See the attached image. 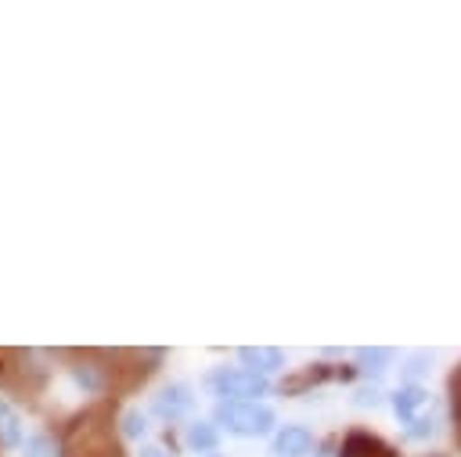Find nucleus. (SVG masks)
<instances>
[{
	"instance_id": "obj_1",
	"label": "nucleus",
	"mask_w": 461,
	"mask_h": 457,
	"mask_svg": "<svg viewBox=\"0 0 461 457\" xmlns=\"http://www.w3.org/2000/svg\"><path fill=\"white\" fill-rule=\"evenodd\" d=\"M209 389L220 396V403H256L270 392V381L249 367H216L209 374Z\"/></svg>"
},
{
	"instance_id": "obj_2",
	"label": "nucleus",
	"mask_w": 461,
	"mask_h": 457,
	"mask_svg": "<svg viewBox=\"0 0 461 457\" xmlns=\"http://www.w3.org/2000/svg\"><path fill=\"white\" fill-rule=\"evenodd\" d=\"M216 425H223L230 435H267L274 428V410L267 403H220Z\"/></svg>"
},
{
	"instance_id": "obj_3",
	"label": "nucleus",
	"mask_w": 461,
	"mask_h": 457,
	"mask_svg": "<svg viewBox=\"0 0 461 457\" xmlns=\"http://www.w3.org/2000/svg\"><path fill=\"white\" fill-rule=\"evenodd\" d=\"M313 432L306 425H285L274 432V457H310Z\"/></svg>"
},
{
	"instance_id": "obj_4",
	"label": "nucleus",
	"mask_w": 461,
	"mask_h": 457,
	"mask_svg": "<svg viewBox=\"0 0 461 457\" xmlns=\"http://www.w3.org/2000/svg\"><path fill=\"white\" fill-rule=\"evenodd\" d=\"M335 457H400L389 443H382L378 435H371V432H349L346 439H342V446H339V453Z\"/></svg>"
},
{
	"instance_id": "obj_5",
	"label": "nucleus",
	"mask_w": 461,
	"mask_h": 457,
	"mask_svg": "<svg viewBox=\"0 0 461 457\" xmlns=\"http://www.w3.org/2000/svg\"><path fill=\"white\" fill-rule=\"evenodd\" d=\"M191 403H194L191 385L173 381V385H166V389L155 396V414H158V417H166V421H176V417H184V414L191 410Z\"/></svg>"
},
{
	"instance_id": "obj_6",
	"label": "nucleus",
	"mask_w": 461,
	"mask_h": 457,
	"mask_svg": "<svg viewBox=\"0 0 461 457\" xmlns=\"http://www.w3.org/2000/svg\"><path fill=\"white\" fill-rule=\"evenodd\" d=\"M238 360H241L249 371L263 374V378L285 367V353L274 349V345H241V349H238Z\"/></svg>"
},
{
	"instance_id": "obj_7",
	"label": "nucleus",
	"mask_w": 461,
	"mask_h": 457,
	"mask_svg": "<svg viewBox=\"0 0 461 457\" xmlns=\"http://www.w3.org/2000/svg\"><path fill=\"white\" fill-rule=\"evenodd\" d=\"M389 403H393V410H396V417H400V421H414V417H418V410L429 403V392H425L421 385H414V381H411V385H400V389L393 392V399H389Z\"/></svg>"
},
{
	"instance_id": "obj_8",
	"label": "nucleus",
	"mask_w": 461,
	"mask_h": 457,
	"mask_svg": "<svg viewBox=\"0 0 461 457\" xmlns=\"http://www.w3.org/2000/svg\"><path fill=\"white\" fill-rule=\"evenodd\" d=\"M72 378H76L86 392H101V389L108 385V367L97 363V360H90V356H83V360L72 363Z\"/></svg>"
},
{
	"instance_id": "obj_9",
	"label": "nucleus",
	"mask_w": 461,
	"mask_h": 457,
	"mask_svg": "<svg viewBox=\"0 0 461 457\" xmlns=\"http://www.w3.org/2000/svg\"><path fill=\"white\" fill-rule=\"evenodd\" d=\"M22 443V417L14 414V407L7 399H0V446L11 450Z\"/></svg>"
},
{
	"instance_id": "obj_10",
	"label": "nucleus",
	"mask_w": 461,
	"mask_h": 457,
	"mask_svg": "<svg viewBox=\"0 0 461 457\" xmlns=\"http://www.w3.org/2000/svg\"><path fill=\"white\" fill-rule=\"evenodd\" d=\"M216 443H220L216 425H209V421H191V425H187V446H191V450L209 453V450H216Z\"/></svg>"
},
{
	"instance_id": "obj_11",
	"label": "nucleus",
	"mask_w": 461,
	"mask_h": 457,
	"mask_svg": "<svg viewBox=\"0 0 461 457\" xmlns=\"http://www.w3.org/2000/svg\"><path fill=\"white\" fill-rule=\"evenodd\" d=\"M331 374H339V371H328V363H313V367L303 371L295 381H285L281 392H299V389H306V385H321V381H328Z\"/></svg>"
},
{
	"instance_id": "obj_12",
	"label": "nucleus",
	"mask_w": 461,
	"mask_h": 457,
	"mask_svg": "<svg viewBox=\"0 0 461 457\" xmlns=\"http://www.w3.org/2000/svg\"><path fill=\"white\" fill-rule=\"evenodd\" d=\"M389 360H393V349H357V363L367 374H382L389 367Z\"/></svg>"
},
{
	"instance_id": "obj_13",
	"label": "nucleus",
	"mask_w": 461,
	"mask_h": 457,
	"mask_svg": "<svg viewBox=\"0 0 461 457\" xmlns=\"http://www.w3.org/2000/svg\"><path fill=\"white\" fill-rule=\"evenodd\" d=\"M25 457H65L61 446L47 435V432H36L29 443H25Z\"/></svg>"
},
{
	"instance_id": "obj_14",
	"label": "nucleus",
	"mask_w": 461,
	"mask_h": 457,
	"mask_svg": "<svg viewBox=\"0 0 461 457\" xmlns=\"http://www.w3.org/2000/svg\"><path fill=\"white\" fill-rule=\"evenodd\" d=\"M119 425H122V435H126V439H140V435L148 432V417H144L137 407H130V410L122 414Z\"/></svg>"
},
{
	"instance_id": "obj_15",
	"label": "nucleus",
	"mask_w": 461,
	"mask_h": 457,
	"mask_svg": "<svg viewBox=\"0 0 461 457\" xmlns=\"http://www.w3.org/2000/svg\"><path fill=\"white\" fill-rule=\"evenodd\" d=\"M411 428L403 432L407 439H425V435H432V428H436V421H432V414L429 417H414V421H407Z\"/></svg>"
},
{
	"instance_id": "obj_16",
	"label": "nucleus",
	"mask_w": 461,
	"mask_h": 457,
	"mask_svg": "<svg viewBox=\"0 0 461 457\" xmlns=\"http://www.w3.org/2000/svg\"><path fill=\"white\" fill-rule=\"evenodd\" d=\"M357 403L360 407H378V392L375 389H364V392H357Z\"/></svg>"
},
{
	"instance_id": "obj_17",
	"label": "nucleus",
	"mask_w": 461,
	"mask_h": 457,
	"mask_svg": "<svg viewBox=\"0 0 461 457\" xmlns=\"http://www.w3.org/2000/svg\"><path fill=\"white\" fill-rule=\"evenodd\" d=\"M140 457H162V450H158V446H144Z\"/></svg>"
},
{
	"instance_id": "obj_18",
	"label": "nucleus",
	"mask_w": 461,
	"mask_h": 457,
	"mask_svg": "<svg viewBox=\"0 0 461 457\" xmlns=\"http://www.w3.org/2000/svg\"><path fill=\"white\" fill-rule=\"evenodd\" d=\"M313 457H328V453H313Z\"/></svg>"
}]
</instances>
